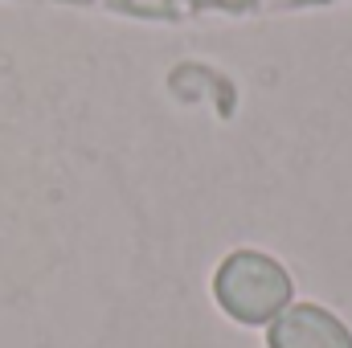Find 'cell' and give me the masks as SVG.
Here are the masks:
<instances>
[{"label": "cell", "mask_w": 352, "mask_h": 348, "mask_svg": "<svg viewBox=\"0 0 352 348\" xmlns=\"http://www.w3.org/2000/svg\"><path fill=\"white\" fill-rule=\"evenodd\" d=\"M213 295L226 316L258 328V324H270L291 303L295 283L278 259H270L263 250H234L213 274Z\"/></svg>", "instance_id": "1"}, {"label": "cell", "mask_w": 352, "mask_h": 348, "mask_svg": "<svg viewBox=\"0 0 352 348\" xmlns=\"http://www.w3.org/2000/svg\"><path fill=\"white\" fill-rule=\"evenodd\" d=\"M270 348H352V332L320 303H287L266 332Z\"/></svg>", "instance_id": "2"}, {"label": "cell", "mask_w": 352, "mask_h": 348, "mask_svg": "<svg viewBox=\"0 0 352 348\" xmlns=\"http://www.w3.org/2000/svg\"><path fill=\"white\" fill-rule=\"evenodd\" d=\"M74 4H90V0H74Z\"/></svg>", "instance_id": "3"}]
</instances>
